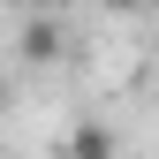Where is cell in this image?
I'll return each instance as SVG.
<instances>
[{
    "label": "cell",
    "mask_w": 159,
    "mask_h": 159,
    "mask_svg": "<svg viewBox=\"0 0 159 159\" xmlns=\"http://www.w3.org/2000/svg\"><path fill=\"white\" fill-rule=\"evenodd\" d=\"M68 152H76V159H106V152H114V129H98V121H84V129L68 136Z\"/></svg>",
    "instance_id": "1"
},
{
    "label": "cell",
    "mask_w": 159,
    "mask_h": 159,
    "mask_svg": "<svg viewBox=\"0 0 159 159\" xmlns=\"http://www.w3.org/2000/svg\"><path fill=\"white\" fill-rule=\"evenodd\" d=\"M53 53H61V30H53V23H30L23 30V61H53Z\"/></svg>",
    "instance_id": "2"
},
{
    "label": "cell",
    "mask_w": 159,
    "mask_h": 159,
    "mask_svg": "<svg viewBox=\"0 0 159 159\" xmlns=\"http://www.w3.org/2000/svg\"><path fill=\"white\" fill-rule=\"evenodd\" d=\"M91 8H121V15H129V8H144V0H91Z\"/></svg>",
    "instance_id": "3"
}]
</instances>
